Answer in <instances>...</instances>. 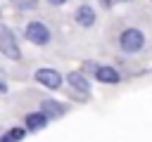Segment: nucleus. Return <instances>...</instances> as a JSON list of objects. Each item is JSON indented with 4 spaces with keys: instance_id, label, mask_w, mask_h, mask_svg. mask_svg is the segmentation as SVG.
Returning a JSON list of instances; mask_svg holds the SVG:
<instances>
[{
    "instance_id": "obj_1",
    "label": "nucleus",
    "mask_w": 152,
    "mask_h": 142,
    "mask_svg": "<svg viewBox=\"0 0 152 142\" xmlns=\"http://www.w3.org/2000/svg\"><path fill=\"white\" fill-rule=\"evenodd\" d=\"M0 52L10 59H19L21 52H19V45L14 40V33L7 28V26H0Z\"/></svg>"
},
{
    "instance_id": "obj_2",
    "label": "nucleus",
    "mask_w": 152,
    "mask_h": 142,
    "mask_svg": "<svg viewBox=\"0 0 152 142\" xmlns=\"http://www.w3.org/2000/svg\"><path fill=\"white\" fill-rule=\"evenodd\" d=\"M142 43H145V38H142V33L138 28H126L121 33V47L126 52H138L142 47Z\"/></svg>"
},
{
    "instance_id": "obj_3",
    "label": "nucleus",
    "mask_w": 152,
    "mask_h": 142,
    "mask_svg": "<svg viewBox=\"0 0 152 142\" xmlns=\"http://www.w3.org/2000/svg\"><path fill=\"white\" fill-rule=\"evenodd\" d=\"M26 38H28L31 43H36V45H45V43L50 40V31H48L45 24L31 21V24L26 26Z\"/></svg>"
},
{
    "instance_id": "obj_4",
    "label": "nucleus",
    "mask_w": 152,
    "mask_h": 142,
    "mask_svg": "<svg viewBox=\"0 0 152 142\" xmlns=\"http://www.w3.org/2000/svg\"><path fill=\"white\" fill-rule=\"evenodd\" d=\"M36 80L43 83L45 88H52V90H57V88L62 85V76H59L55 69H38V71H36Z\"/></svg>"
},
{
    "instance_id": "obj_5",
    "label": "nucleus",
    "mask_w": 152,
    "mask_h": 142,
    "mask_svg": "<svg viewBox=\"0 0 152 142\" xmlns=\"http://www.w3.org/2000/svg\"><path fill=\"white\" fill-rule=\"evenodd\" d=\"M76 21H78L81 26H93V24H95V9L88 7V5H81V7L76 9Z\"/></svg>"
},
{
    "instance_id": "obj_6",
    "label": "nucleus",
    "mask_w": 152,
    "mask_h": 142,
    "mask_svg": "<svg viewBox=\"0 0 152 142\" xmlns=\"http://www.w3.org/2000/svg\"><path fill=\"white\" fill-rule=\"evenodd\" d=\"M95 78L97 80H102V83H116L119 80V73L112 69V66H95Z\"/></svg>"
},
{
    "instance_id": "obj_7",
    "label": "nucleus",
    "mask_w": 152,
    "mask_h": 142,
    "mask_svg": "<svg viewBox=\"0 0 152 142\" xmlns=\"http://www.w3.org/2000/svg\"><path fill=\"white\" fill-rule=\"evenodd\" d=\"M66 80H69V85L74 88V90H81V92H88V80H86V76L81 73V71H71L69 76H66Z\"/></svg>"
},
{
    "instance_id": "obj_8",
    "label": "nucleus",
    "mask_w": 152,
    "mask_h": 142,
    "mask_svg": "<svg viewBox=\"0 0 152 142\" xmlns=\"http://www.w3.org/2000/svg\"><path fill=\"white\" fill-rule=\"evenodd\" d=\"M45 123H48V116L43 111H36V114L26 116V128L28 130H40V128H45Z\"/></svg>"
},
{
    "instance_id": "obj_9",
    "label": "nucleus",
    "mask_w": 152,
    "mask_h": 142,
    "mask_svg": "<svg viewBox=\"0 0 152 142\" xmlns=\"http://www.w3.org/2000/svg\"><path fill=\"white\" fill-rule=\"evenodd\" d=\"M40 106H43L40 111H43L48 118H57V116H62V114H64V106H62V104H57V102H52V99H45Z\"/></svg>"
},
{
    "instance_id": "obj_10",
    "label": "nucleus",
    "mask_w": 152,
    "mask_h": 142,
    "mask_svg": "<svg viewBox=\"0 0 152 142\" xmlns=\"http://www.w3.org/2000/svg\"><path fill=\"white\" fill-rule=\"evenodd\" d=\"M24 135H26L24 128H12L0 137V142H19V140H24Z\"/></svg>"
},
{
    "instance_id": "obj_11",
    "label": "nucleus",
    "mask_w": 152,
    "mask_h": 142,
    "mask_svg": "<svg viewBox=\"0 0 152 142\" xmlns=\"http://www.w3.org/2000/svg\"><path fill=\"white\" fill-rule=\"evenodd\" d=\"M100 2H102V7H112L116 0H100Z\"/></svg>"
},
{
    "instance_id": "obj_12",
    "label": "nucleus",
    "mask_w": 152,
    "mask_h": 142,
    "mask_svg": "<svg viewBox=\"0 0 152 142\" xmlns=\"http://www.w3.org/2000/svg\"><path fill=\"white\" fill-rule=\"evenodd\" d=\"M0 92H7V85H5V80H0Z\"/></svg>"
},
{
    "instance_id": "obj_13",
    "label": "nucleus",
    "mask_w": 152,
    "mask_h": 142,
    "mask_svg": "<svg viewBox=\"0 0 152 142\" xmlns=\"http://www.w3.org/2000/svg\"><path fill=\"white\" fill-rule=\"evenodd\" d=\"M48 2H52V5H62L64 0H48Z\"/></svg>"
},
{
    "instance_id": "obj_14",
    "label": "nucleus",
    "mask_w": 152,
    "mask_h": 142,
    "mask_svg": "<svg viewBox=\"0 0 152 142\" xmlns=\"http://www.w3.org/2000/svg\"><path fill=\"white\" fill-rule=\"evenodd\" d=\"M121 2H128V0H121Z\"/></svg>"
}]
</instances>
